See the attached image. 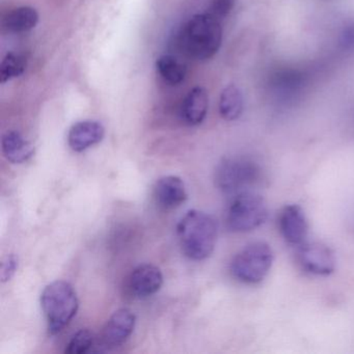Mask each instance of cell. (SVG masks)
<instances>
[{"label": "cell", "mask_w": 354, "mask_h": 354, "mask_svg": "<svg viewBox=\"0 0 354 354\" xmlns=\"http://www.w3.org/2000/svg\"><path fill=\"white\" fill-rule=\"evenodd\" d=\"M218 225L214 217L200 210H190L180 219L177 236L182 252L190 260L203 261L214 252Z\"/></svg>", "instance_id": "cell-1"}, {"label": "cell", "mask_w": 354, "mask_h": 354, "mask_svg": "<svg viewBox=\"0 0 354 354\" xmlns=\"http://www.w3.org/2000/svg\"><path fill=\"white\" fill-rule=\"evenodd\" d=\"M223 28L218 18L212 14L194 15L182 28L179 46L182 53L196 61L212 59L221 46Z\"/></svg>", "instance_id": "cell-2"}, {"label": "cell", "mask_w": 354, "mask_h": 354, "mask_svg": "<svg viewBox=\"0 0 354 354\" xmlns=\"http://www.w3.org/2000/svg\"><path fill=\"white\" fill-rule=\"evenodd\" d=\"M265 173L260 163L254 159L244 156L229 157L223 159L215 169V185L221 192L227 194H238L250 192L252 188L261 185Z\"/></svg>", "instance_id": "cell-3"}, {"label": "cell", "mask_w": 354, "mask_h": 354, "mask_svg": "<svg viewBox=\"0 0 354 354\" xmlns=\"http://www.w3.org/2000/svg\"><path fill=\"white\" fill-rule=\"evenodd\" d=\"M41 306L49 333L55 335L75 317L80 301L73 286L67 281H55L45 287L41 295Z\"/></svg>", "instance_id": "cell-4"}, {"label": "cell", "mask_w": 354, "mask_h": 354, "mask_svg": "<svg viewBox=\"0 0 354 354\" xmlns=\"http://www.w3.org/2000/svg\"><path fill=\"white\" fill-rule=\"evenodd\" d=\"M268 217L266 201L256 192L236 194L227 207L225 223L234 233H248L260 227Z\"/></svg>", "instance_id": "cell-5"}, {"label": "cell", "mask_w": 354, "mask_h": 354, "mask_svg": "<svg viewBox=\"0 0 354 354\" xmlns=\"http://www.w3.org/2000/svg\"><path fill=\"white\" fill-rule=\"evenodd\" d=\"M274 256L266 242L258 241L242 248L231 263L233 277L244 283H261L268 275Z\"/></svg>", "instance_id": "cell-6"}, {"label": "cell", "mask_w": 354, "mask_h": 354, "mask_svg": "<svg viewBox=\"0 0 354 354\" xmlns=\"http://www.w3.org/2000/svg\"><path fill=\"white\" fill-rule=\"evenodd\" d=\"M297 262L302 270L318 277L331 274L337 264L333 250L320 242H306L298 246Z\"/></svg>", "instance_id": "cell-7"}, {"label": "cell", "mask_w": 354, "mask_h": 354, "mask_svg": "<svg viewBox=\"0 0 354 354\" xmlns=\"http://www.w3.org/2000/svg\"><path fill=\"white\" fill-rule=\"evenodd\" d=\"M136 317L132 310L121 308L111 315L99 337V348L102 351L123 345L136 327Z\"/></svg>", "instance_id": "cell-8"}, {"label": "cell", "mask_w": 354, "mask_h": 354, "mask_svg": "<svg viewBox=\"0 0 354 354\" xmlns=\"http://www.w3.org/2000/svg\"><path fill=\"white\" fill-rule=\"evenodd\" d=\"M279 230L286 242L294 246L306 243L308 223L306 213L298 205H288L279 215Z\"/></svg>", "instance_id": "cell-9"}, {"label": "cell", "mask_w": 354, "mask_h": 354, "mask_svg": "<svg viewBox=\"0 0 354 354\" xmlns=\"http://www.w3.org/2000/svg\"><path fill=\"white\" fill-rule=\"evenodd\" d=\"M163 285V274L158 267L142 264L132 271L129 277L130 292L138 298L154 295Z\"/></svg>", "instance_id": "cell-10"}, {"label": "cell", "mask_w": 354, "mask_h": 354, "mask_svg": "<svg viewBox=\"0 0 354 354\" xmlns=\"http://www.w3.org/2000/svg\"><path fill=\"white\" fill-rule=\"evenodd\" d=\"M154 198L161 208L171 210L178 208L187 200L185 184L177 176H165L157 181Z\"/></svg>", "instance_id": "cell-11"}, {"label": "cell", "mask_w": 354, "mask_h": 354, "mask_svg": "<svg viewBox=\"0 0 354 354\" xmlns=\"http://www.w3.org/2000/svg\"><path fill=\"white\" fill-rule=\"evenodd\" d=\"M105 129L97 121H82L74 124L68 133V144L75 152H82L104 138Z\"/></svg>", "instance_id": "cell-12"}, {"label": "cell", "mask_w": 354, "mask_h": 354, "mask_svg": "<svg viewBox=\"0 0 354 354\" xmlns=\"http://www.w3.org/2000/svg\"><path fill=\"white\" fill-rule=\"evenodd\" d=\"M208 93L202 86L192 88L183 100L181 106V119L186 125H200L208 111Z\"/></svg>", "instance_id": "cell-13"}, {"label": "cell", "mask_w": 354, "mask_h": 354, "mask_svg": "<svg viewBox=\"0 0 354 354\" xmlns=\"http://www.w3.org/2000/svg\"><path fill=\"white\" fill-rule=\"evenodd\" d=\"M1 147L6 158L13 163L26 162L35 153L32 145L17 131H8L3 134Z\"/></svg>", "instance_id": "cell-14"}, {"label": "cell", "mask_w": 354, "mask_h": 354, "mask_svg": "<svg viewBox=\"0 0 354 354\" xmlns=\"http://www.w3.org/2000/svg\"><path fill=\"white\" fill-rule=\"evenodd\" d=\"M39 22V14L30 7H20L10 12L3 19V28L13 34L30 32L36 28Z\"/></svg>", "instance_id": "cell-15"}, {"label": "cell", "mask_w": 354, "mask_h": 354, "mask_svg": "<svg viewBox=\"0 0 354 354\" xmlns=\"http://www.w3.org/2000/svg\"><path fill=\"white\" fill-rule=\"evenodd\" d=\"M244 99L241 90L236 84H229L223 88L219 99V113L227 121L239 119L243 113Z\"/></svg>", "instance_id": "cell-16"}, {"label": "cell", "mask_w": 354, "mask_h": 354, "mask_svg": "<svg viewBox=\"0 0 354 354\" xmlns=\"http://www.w3.org/2000/svg\"><path fill=\"white\" fill-rule=\"evenodd\" d=\"M156 69L160 77L171 86H178L185 80V66L171 55L159 57L156 62Z\"/></svg>", "instance_id": "cell-17"}, {"label": "cell", "mask_w": 354, "mask_h": 354, "mask_svg": "<svg viewBox=\"0 0 354 354\" xmlns=\"http://www.w3.org/2000/svg\"><path fill=\"white\" fill-rule=\"evenodd\" d=\"M26 59L16 53H10L0 66V82L5 84L13 78L19 77L26 70Z\"/></svg>", "instance_id": "cell-18"}, {"label": "cell", "mask_w": 354, "mask_h": 354, "mask_svg": "<svg viewBox=\"0 0 354 354\" xmlns=\"http://www.w3.org/2000/svg\"><path fill=\"white\" fill-rule=\"evenodd\" d=\"M94 333L88 329H80L71 337L65 352L67 354L86 353L94 346Z\"/></svg>", "instance_id": "cell-19"}, {"label": "cell", "mask_w": 354, "mask_h": 354, "mask_svg": "<svg viewBox=\"0 0 354 354\" xmlns=\"http://www.w3.org/2000/svg\"><path fill=\"white\" fill-rule=\"evenodd\" d=\"M18 268V257L15 254H8L3 259L1 263V268H0V279L3 283L11 281L12 277L15 275Z\"/></svg>", "instance_id": "cell-20"}, {"label": "cell", "mask_w": 354, "mask_h": 354, "mask_svg": "<svg viewBox=\"0 0 354 354\" xmlns=\"http://www.w3.org/2000/svg\"><path fill=\"white\" fill-rule=\"evenodd\" d=\"M235 5V0H212L210 6V14L214 17L221 18L227 17Z\"/></svg>", "instance_id": "cell-21"}, {"label": "cell", "mask_w": 354, "mask_h": 354, "mask_svg": "<svg viewBox=\"0 0 354 354\" xmlns=\"http://www.w3.org/2000/svg\"><path fill=\"white\" fill-rule=\"evenodd\" d=\"M339 46L344 51L354 50V24L344 28L339 35Z\"/></svg>", "instance_id": "cell-22"}]
</instances>
